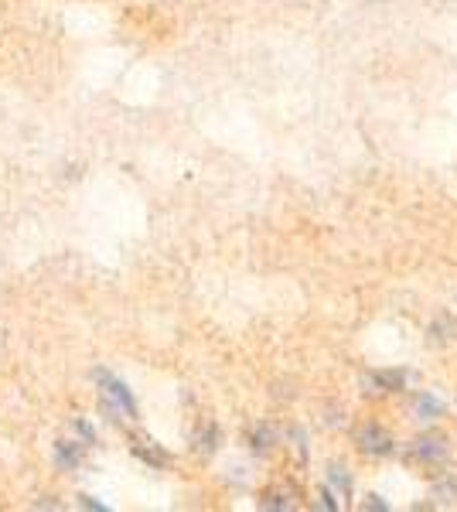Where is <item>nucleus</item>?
I'll list each match as a JSON object with an SVG mask.
<instances>
[{
  "instance_id": "3",
  "label": "nucleus",
  "mask_w": 457,
  "mask_h": 512,
  "mask_svg": "<svg viewBox=\"0 0 457 512\" xmlns=\"http://www.w3.org/2000/svg\"><path fill=\"white\" fill-rule=\"evenodd\" d=\"M96 383H99V390H103V403H110V407H116L127 417H137V400H134V393L127 390V383H120V379L110 376L106 369L96 373Z\"/></svg>"
},
{
  "instance_id": "12",
  "label": "nucleus",
  "mask_w": 457,
  "mask_h": 512,
  "mask_svg": "<svg viewBox=\"0 0 457 512\" xmlns=\"http://www.w3.org/2000/svg\"><path fill=\"white\" fill-rule=\"evenodd\" d=\"M134 454H137V458H144L147 465H154V468H164V465H168V454L157 451L154 444H134Z\"/></svg>"
},
{
  "instance_id": "14",
  "label": "nucleus",
  "mask_w": 457,
  "mask_h": 512,
  "mask_svg": "<svg viewBox=\"0 0 457 512\" xmlns=\"http://www.w3.org/2000/svg\"><path fill=\"white\" fill-rule=\"evenodd\" d=\"M76 431H79V437L86 444H96V431H93V424H89V420H76Z\"/></svg>"
},
{
  "instance_id": "6",
  "label": "nucleus",
  "mask_w": 457,
  "mask_h": 512,
  "mask_svg": "<svg viewBox=\"0 0 457 512\" xmlns=\"http://www.w3.org/2000/svg\"><path fill=\"white\" fill-rule=\"evenodd\" d=\"M277 444H280V434L273 431L270 424H256L253 431H249V451L253 454H270Z\"/></svg>"
},
{
  "instance_id": "13",
  "label": "nucleus",
  "mask_w": 457,
  "mask_h": 512,
  "mask_svg": "<svg viewBox=\"0 0 457 512\" xmlns=\"http://www.w3.org/2000/svg\"><path fill=\"white\" fill-rule=\"evenodd\" d=\"M198 448H202L205 454H212L215 448H219V427H215V424L205 427V434L198 437Z\"/></svg>"
},
{
  "instance_id": "8",
  "label": "nucleus",
  "mask_w": 457,
  "mask_h": 512,
  "mask_svg": "<svg viewBox=\"0 0 457 512\" xmlns=\"http://www.w3.org/2000/svg\"><path fill=\"white\" fill-rule=\"evenodd\" d=\"M430 506H457V475H440L430 489Z\"/></svg>"
},
{
  "instance_id": "16",
  "label": "nucleus",
  "mask_w": 457,
  "mask_h": 512,
  "mask_svg": "<svg viewBox=\"0 0 457 512\" xmlns=\"http://www.w3.org/2000/svg\"><path fill=\"white\" fill-rule=\"evenodd\" d=\"M321 506L335 512V509H342V502L335 499V492H331V489H321Z\"/></svg>"
},
{
  "instance_id": "9",
  "label": "nucleus",
  "mask_w": 457,
  "mask_h": 512,
  "mask_svg": "<svg viewBox=\"0 0 457 512\" xmlns=\"http://www.w3.org/2000/svg\"><path fill=\"white\" fill-rule=\"evenodd\" d=\"M297 502H294V492L284 489V485H277V489H270V492H263L260 495V509H294Z\"/></svg>"
},
{
  "instance_id": "17",
  "label": "nucleus",
  "mask_w": 457,
  "mask_h": 512,
  "mask_svg": "<svg viewBox=\"0 0 457 512\" xmlns=\"http://www.w3.org/2000/svg\"><path fill=\"white\" fill-rule=\"evenodd\" d=\"M79 506L82 509H93V512H106V509H110V506H103V502H96L93 495H79Z\"/></svg>"
},
{
  "instance_id": "5",
  "label": "nucleus",
  "mask_w": 457,
  "mask_h": 512,
  "mask_svg": "<svg viewBox=\"0 0 457 512\" xmlns=\"http://www.w3.org/2000/svg\"><path fill=\"white\" fill-rule=\"evenodd\" d=\"M406 414L413 420H423V424H434V420L444 417V403H440L434 393L417 390L410 396V403H406Z\"/></svg>"
},
{
  "instance_id": "10",
  "label": "nucleus",
  "mask_w": 457,
  "mask_h": 512,
  "mask_svg": "<svg viewBox=\"0 0 457 512\" xmlns=\"http://www.w3.org/2000/svg\"><path fill=\"white\" fill-rule=\"evenodd\" d=\"M328 489L338 492L342 499H348V495H352V475H348L345 465H331L328 468Z\"/></svg>"
},
{
  "instance_id": "2",
  "label": "nucleus",
  "mask_w": 457,
  "mask_h": 512,
  "mask_svg": "<svg viewBox=\"0 0 457 512\" xmlns=\"http://www.w3.org/2000/svg\"><path fill=\"white\" fill-rule=\"evenodd\" d=\"M355 448L365 458H389V454H396V437L382 424H376V420H365L359 431H355Z\"/></svg>"
},
{
  "instance_id": "15",
  "label": "nucleus",
  "mask_w": 457,
  "mask_h": 512,
  "mask_svg": "<svg viewBox=\"0 0 457 512\" xmlns=\"http://www.w3.org/2000/svg\"><path fill=\"white\" fill-rule=\"evenodd\" d=\"M362 509H376V512H386L389 509V502H382V495H365V502H362Z\"/></svg>"
},
{
  "instance_id": "1",
  "label": "nucleus",
  "mask_w": 457,
  "mask_h": 512,
  "mask_svg": "<svg viewBox=\"0 0 457 512\" xmlns=\"http://www.w3.org/2000/svg\"><path fill=\"white\" fill-rule=\"evenodd\" d=\"M451 437L440 434V431H427L420 437H413L410 444H406V461H413V465H423V468H437L444 465L447 458H451Z\"/></svg>"
},
{
  "instance_id": "4",
  "label": "nucleus",
  "mask_w": 457,
  "mask_h": 512,
  "mask_svg": "<svg viewBox=\"0 0 457 512\" xmlns=\"http://www.w3.org/2000/svg\"><path fill=\"white\" fill-rule=\"evenodd\" d=\"M406 390V373L403 369H379V373L362 376V393L365 396H389Z\"/></svg>"
},
{
  "instance_id": "11",
  "label": "nucleus",
  "mask_w": 457,
  "mask_h": 512,
  "mask_svg": "<svg viewBox=\"0 0 457 512\" xmlns=\"http://www.w3.org/2000/svg\"><path fill=\"white\" fill-rule=\"evenodd\" d=\"M430 335H434V342H454V338H457V318L454 315H440L434 325H430Z\"/></svg>"
},
{
  "instance_id": "7",
  "label": "nucleus",
  "mask_w": 457,
  "mask_h": 512,
  "mask_svg": "<svg viewBox=\"0 0 457 512\" xmlns=\"http://www.w3.org/2000/svg\"><path fill=\"white\" fill-rule=\"evenodd\" d=\"M55 465L62 468V472H76V468L82 465V444L58 441L55 444Z\"/></svg>"
}]
</instances>
